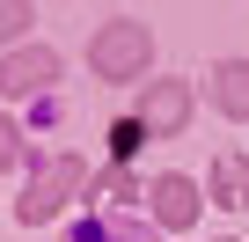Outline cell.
Instances as JSON below:
<instances>
[{"label": "cell", "mask_w": 249, "mask_h": 242, "mask_svg": "<svg viewBox=\"0 0 249 242\" xmlns=\"http://www.w3.org/2000/svg\"><path fill=\"white\" fill-rule=\"evenodd\" d=\"M15 154H22V132H15V125H8V117H0V169H8V162H15Z\"/></svg>", "instance_id": "7c38bea8"}, {"label": "cell", "mask_w": 249, "mask_h": 242, "mask_svg": "<svg viewBox=\"0 0 249 242\" xmlns=\"http://www.w3.org/2000/svg\"><path fill=\"white\" fill-rule=\"evenodd\" d=\"M213 103H220L227 117H249V59H227V66L213 74Z\"/></svg>", "instance_id": "8992f818"}, {"label": "cell", "mask_w": 249, "mask_h": 242, "mask_svg": "<svg viewBox=\"0 0 249 242\" xmlns=\"http://www.w3.org/2000/svg\"><path fill=\"white\" fill-rule=\"evenodd\" d=\"M183 117H191V88L183 81H154L147 103H140V125L147 132H183Z\"/></svg>", "instance_id": "277c9868"}, {"label": "cell", "mask_w": 249, "mask_h": 242, "mask_svg": "<svg viewBox=\"0 0 249 242\" xmlns=\"http://www.w3.org/2000/svg\"><path fill=\"white\" fill-rule=\"evenodd\" d=\"M30 22H37V15L22 8V0H0V44H15V52H22V37H30Z\"/></svg>", "instance_id": "ba28073f"}, {"label": "cell", "mask_w": 249, "mask_h": 242, "mask_svg": "<svg viewBox=\"0 0 249 242\" xmlns=\"http://www.w3.org/2000/svg\"><path fill=\"white\" fill-rule=\"evenodd\" d=\"M73 242H147V235H124L117 220H88V227H81Z\"/></svg>", "instance_id": "30bf717a"}, {"label": "cell", "mask_w": 249, "mask_h": 242, "mask_svg": "<svg viewBox=\"0 0 249 242\" xmlns=\"http://www.w3.org/2000/svg\"><path fill=\"white\" fill-rule=\"evenodd\" d=\"M103 198H110V205H124V198H140V184L124 176V169H110V176H103Z\"/></svg>", "instance_id": "8fae6325"}, {"label": "cell", "mask_w": 249, "mask_h": 242, "mask_svg": "<svg viewBox=\"0 0 249 242\" xmlns=\"http://www.w3.org/2000/svg\"><path fill=\"white\" fill-rule=\"evenodd\" d=\"M140 140H147V125H140V117L110 125V162H132V154H140Z\"/></svg>", "instance_id": "9c48e42d"}, {"label": "cell", "mask_w": 249, "mask_h": 242, "mask_svg": "<svg viewBox=\"0 0 249 242\" xmlns=\"http://www.w3.org/2000/svg\"><path fill=\"white\" fill-rule=\"evenodd\" d=\"M147 198H154V220H161V227H191V220H198V191H191L183 176H161Z\"/></svg>", "instance_id": "5b68a950"}, {"label": "cell", "mask_w": 249, "mask_h": 242, "mask_svg": "<svg viewBox=\"0 0 249 242\" xmlns=\"http://www.w3.org/2000/svg\"><path fill=\"white\" fill-rule=\"evenodd\" d=\"M147 59H154L147 22H110V30H95V44H88V66H95L103 81H132Z\"/></svg>", "instance_id": "6da1fadb"}, {"label": "cell", "mask_w": 249, "mask_h": 242, "mask_svg": "<svg viewBox=\"0 0 249 242\" xmlns=\"http://www.w3.org/2000/svg\"><path fill=\"white\" fill-rule=\"evenodd\" d=\"M44 81H59V52L52 44H22V52L0 59V88L8 95H37Z\"/></svg>", "instance_id": "3957f363"}, {"label": "cell", "mask_w": 249, "mask_h": 242, "mask_svg": "<svg viewBox=\"0 0 249 242\" xmlns=\"http://www.w3.org/2000/svg\"><path fill=\"white\" fill-rule=\"evenodd\" d=\"M81 184H88L81 154H59V162H44V169L30 176V191H22V205H15V213H22L30 227H44V220H52V213H59V205H66V198H73Z\"/></svg>", "instance_id": "7a4b0ae2"}, {"label": "cell", "mask_w": 249, "mask_h": 242, "mask_svg": "<svg viewBox=\"0 0 249 242\" xmlns=\"http://www.w3.org/2000/svg\"><path fill=\"white\" fill-rule=\"evenodd\" d=\"M213 198L220 205H249V162L242 154H220L213 162Z\"/></svg>", "instance_id": "52a82bcc"}]
</instances>
